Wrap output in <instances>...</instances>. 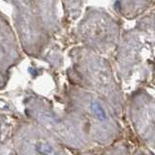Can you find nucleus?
<instances>
[{"label": "nucleus", "instance_id": "f257e3e1", "mask_svg": "<svg viewBox=\"0 0 155 155\" xmlns=\"http://www.w3.org/2000/svg\"><path fill=\"white\" fill-rule=\"evenodd\" d=\"M92 110H93V113L95 114V115L98 116V118L101 120H104L106 119V114L103 110V108L100 106V104L98 103H93L92 104Z\"/></svg>", "mask_w": 155, "mask_h": 155}]
</instances>
